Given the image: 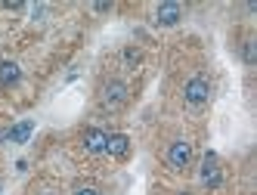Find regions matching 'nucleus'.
I'll return each instance as SVG.
<instances>
[{
  "label": "nucleus",
  "mask_w": 257,
  "mask_h": 195,
  "mask_svg": "<svg viewBox=\"0 0 257 195\" xmlns=\"http://www.w3.org/2000/svg\"><path fill=\"white\" fill-rule=\"evenodd\" d=\"M238 56H242L245 68H254L257 65V34L251 28L242 34V41H238Z\"/></svg>",
  "instance_id": "10"
},
{
  "label": "nucleus",
  "mask_w": 257,
  "mask_h": 195,
  "mask_svg": "<svg viewBox=\"0 0 257 195\" xmlns=\"http://www.w3.org/2000/svg\"><path fill=\"white\" fill-rule=\"evenodd\" d=\"M152 195H195L192 189H155Z\"/></svg>",
  "instance_id": "13"
},
{
  "label": "nucleus",
  "mask_w": 257,
  "mask_h": 195,
  "mask_svg": "<svg viewBox=\"0 0 257 195\" xmlns=\"http://www.w3.org/2000/svg\"><path fill=\"white\" fill-rule=\"evenodd\" d=\"M158 161H161L164 173H171V176H189L195 170V161H198L195 139L186 130H171L168 136H161Z\"/></svg>",
  "instance_id": "3"
},
{
  "label": "nucleus",
  "mask_w": 257,
  "mask_h": 195,
  "mask_svg": "<svg viewBox=\"0 0 257 195\" xmlns=\"http://www.w3.org/2000/svg\"><path fill=\"white\" fill-rule=\"evenodd\" d=\"M183 16H186V7L183 4H155L149 13V22L155 28H174L183 22Z\"/></svg>",
  "instance_id": "6"
},
{
  "label": "nucleus",
  "mask_w": 257,
  "mask_h": 195,
  "mask_svg": "<svg viewBox=\"0 0 257 195\" xmlns=\"http://www.w3.org/2000/svg\"><path fill=\"white\" fill-rule=\"evenodd\" d=\"M22 195H65V189H62V183L56 180V176L38 173V176L28 183V189H25Z\"/></svg>",
  "instance_id": "9"
},
{
  "label": "nucleus",
  "mask_w": 257,
  "mask_h": 195,
  "mask_svg": "<svg viewBox=\"0 0 257 195\" xmlns=\"http://www.w3.org/2000/svg\"><path fill=\"white\" fill-rule=\"evenodd\" d=\"M22 78H25V68H22V62L4 53V56H0V90H4V93L16 90V87L22 84Z\"/></svg>",
  "instance_id": "7"
},
{
  "label": "nucleus",
  "mask_w": 257,
  "mask_h": 195,
  "mask_svg": "<svg viewBox=\"0 0 257 195\" xmlns=\"http://www.w3.org/2000/svg\"><path fill=\"white\" fill-rule=\"evenodd\" d=\"M31 130H34V121H19V124H16V127H10L7 133H0V139H10V143H16V146H22V143H28V136H31Z\"/></svg>",
  "instance_id": "11"
},
{
  "label": "nucleus",
  "mask_w": 257,
  "mask_h": 195,
  "mask_svg": "<svg viewBox=\"0 0 257 195\" xmlns=\"http://www.w3.org/2000/svg\"><path fill=\"white\" fill-rule=\"evenodd\" d=\"M168 96L180 109V115L186 118H201L217 93V78L214 68L201 59V56H189L171 68V81H168Z\"/></svg>",
  "instance_id": "1"
},
{
  "label": "nucleus",
  "mask_w": 257,
  "mask_h": 195,
  "mask_svg": "<svg viewBox=\"0 0 257 195\" xmlns=\"http://www.w3.org/2000/svg\"><path fill=\"white\" fill-rule=\"evenodd\" d=\"M96 13H112V4H93Z\"/></svg>",
  "instance_id": "14"
},
{
  "label": "nucleus",
  "mask_w": 257,
  "mask_h": 195,
  "mask_svg": "<svg viewBox=\"0 0 257 195\" xmlns=\"http://www.w3.org/2000/svg\"><path fill=\"white\" fill-rule=\"evenodd\" d=\"M0 189H4V180H0Z\"/></svg>",
  "instance_id": "15"
},
{
  "label": "nucleus",
  "mask_w": 257,
  "mask_h": 195,
  "mask_svg": "<svg viewBox=\"0 0 257 195\" xmlns=\"http://www.w3.org/2000/svg\"><path fill=\"white\" fill-rule=\"evenodd\" d=\"M195 176H198V186L205 192H223V186H226V164H223V158L208 149L195 161Z\"/></svg>",
  "instance_id": "5"
},
{
  "label": "nucleus",
  "mask_w": 257,
  "mask_h": 195,
  "mask_svg": "<svg viewBox=\"0 0 257 195\" xmlns=\"http://www.w3.org/2000/svg\"><path fill=\"white\" fill-rule=\"evenodd\" d=\"M131 152H134V139L131 136L121 133V130H108V143H105V158L108 161L121 164V161L131 158Z\"/></svg>",
  "instance_id": "8"
},
{
  "label": "nucleus",
  "mask_w": 257,
  "mask_h": 195,
  "mask_svg": "<svg viewBox=\"0 0 257 195\" xmlns=\"http://www.w3.org/2000/svg\"><path fill=\"white\" fill-rule=\"evenodd\" d=\"M140 84H143V81L127 78V75L115 72V68L105 62V68L96 75V84H93V109H96L99 115H105V118L124 115V112L134 105Z\"/></svg>",
  "instance_id": "2"
},
{
  "label": "nucleus",
  "mask_w": 257,
  "mask_h": 195,
  "mask_svg": "<svg viewBox=\"0 0 257 195\" xmlns=\"http://www.w3.org/2000/svg\"><path fill=\"white\" fill-rule=\"evenodd\" d=\"M105 143H108V130L99 127V124H84V127H78L75 136H71V149H75V155L87 164L102 161L105 158Z\"/></svg>",
  "instance_id": "4"
},
{
  "label": "nucleus",
  "mask_w": 257,
  "mask_h": 195,
  "mask_svg": "<svg viewBox=\"0 0 257 195\" xmlns=\"http://www.w3.org/2000/svg\"><path fill=\"white\" fill-rule=\"evenodd\" d=\"M68 195H105V189H102V186L93 180V176H81V180H75V183H71Z\"/></svg>",
  "instance_id": "12"
}]
</instances>
